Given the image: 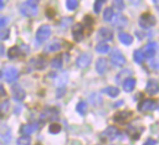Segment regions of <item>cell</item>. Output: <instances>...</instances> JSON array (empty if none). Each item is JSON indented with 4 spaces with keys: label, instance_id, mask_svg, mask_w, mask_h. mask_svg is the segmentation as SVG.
Segmentation results:
<instances>
[{
    "label": "cell",
    "instance_id": "obj_37",
    "mask_svg": "<svg viewBox=\"0 0 159 145\" xmlns=\"http://www.w3.org/2000/svg\"><path fill=\"white\" fill-rule=\"evenodd\" d=\"M83 21H84V25H88L89 27H91V25H92V24L94 22V21H93V19H92L91 16H86Z\"/></svg>",
    "mask_w": 159,
    "mask_h": 145
},
{
    "label": "cell",
    "instance_id": "obj_22",
    "mask_svg": "<svg viewBox=\"0 0 159 145\" xmlns=\"http://www.w3.org/2000/svg\"><path fill=\"white\" fill-rule=\"evenodd\" d=\"M103 92H104L107 95L112 97V98H114V97H118V94H119V90H118V88H117V87H113V86L106 87V88L103 89Z\"/></svg>",
    "mask_w": 159,
    "mask_h": 145
},
{
    "label": "cell",
    "instance_id": "obj_29",
    "mask_svg": "<svg viewBox=\"0 0 159 145\" xmlns=\"http://www.w3.org/2000/svg\"><path fill=\"white\" fill-rule=\"evenodd\" d=\"M51 67L52 68H61L62 67V58L58 56V57H55L52 61H51Z\"/></svg>",
    "mask_w": 159,
    "mask_h": 145
},
{
    "label": "cell",
    "instance_id": "obj_5",
    "mask_svg": "<svg viewBox=\"0 0 159 145\" xmlns=\"http://www.w3.org/2000/svg\"><path fill=\"white\" fill-rule=\"evenodd\" d=\"M4 77H5V79H6L7 82L12 83V82H15V81L17 79L19 72H17V69H16L14 66H9V67H6L5 71H4Z\"/></svg>",
    "mask_w": 159,
    "mask_h": 145
},
{
    "label": "cell",
    "instance_id": "obj_19",
    "mask_svg": "<svg viewBox=\"0 0 159 145\" xmlns=\"http://www.w3.org/2000/svg\"><path fill=\"white\" fill-rule=\"evenodd\" d=\"M31 64L36 68V69H43L46 67V63H45V59L42 57H36V58H32L31 59Z\"/></svg>",
    "mask_w": 159,
    "mask_h": 145
},
{
    "label": "cell",
    "instance_id": "obj_26",
    "mask_svg": "<svg viewBox=\"0 0 159 145\" xmlns=\"http://www.w3.org/2000/svg\"><path fill=\"white\" fill-rule=\"evenodd\" d=\"M133 59H134V62H137V63H142L143 59H144L143 52H142L140 50H135L134 53H133Z\"/></svg>",
    "mask_w": 159,
    "mask_h": 145
},
{
    "label": "cell",
    "instance_id": "obj_35",
    "mask_svg": "<svg viewBox=\"0 0 159 145\" xmlns=\"http://www.w3.org/2000/svg\"><path fill=\"white\" fill-rule=\"evenodd\" d=\"M103 2H104L103 0H97V1H94V6H93L94 12H99V11H101V7H102V4H103Z\"/></svg>",
    "mask_w": 159,
    "mask_h": 145
},
{
    "label": "cell",
    "instance_id": "obj_39",
    "mask_svg": "<svg viewBox=\"0 0 159 145\" xmlns=\"http://www.w3.org/2000/svg\"><path fill=\"white\" fill-rule=\"evenodd\" d=\"M26 5H30V6H37V1H32V0H27V1H24Z\"/></svg>",
    "mask_w": 159,
    "mask_h": 145
},
{
    "label": "cell",
    "instance_id": "obj_18",
    "mask_svg": "<svg viewBox=\"0 0 159 145\" xmlns=\"http://www.w3.org/2000/svg\"><path fill=\"white\" fill-rule=\"evenodd\" d=\"M112 21H113L112 24H113L114 26H117V27H123V26H125V25H127V17L120 16V15L113 16Z\"/></svg>",
    "mask_w": 159,
    "mask_h": 145
},
{
    "label": "cell",
    "instance_id": "obj_40",
    "mask_svg": "<svg viewBox=\"0 0 159 145\" xmlns=\"http://www.w3.org/2000/svg\"><path fill=\"white\" fill-rule=\"evenodd\" d=\"M157 143H155V140H153V139H148L147 141H145V144L144 145H155Z\"/></svg>",
    "mask_w": 159,
    "mask_h": 145
},
{
    "label": "cell",
    "instance_id": "obj_15",
    "mask_svg": "<svg viewBox=\"0 0 159 145\" xmlns=\"http://www.w3.org/2000/svg\"><path fill=\"white\" fill-rule=\"evenodd\" d=\"M37 129H39V125H37L36 123H29V124H25V125H22V128H21V131H22L24 134L29 135V134H32V133H35Z\"/></svg>",
    "mask_w": 159,
    "mask_h": 145
},
{
    "label": "cell",
    "instance_id": "obj_7",
    "mask_svg": "<svg viewBox=\"0 0 159 145\" xmlns=\"http://www.w3.org/2000/svg\"><path fill=\"white\" fill-rule=\"evenodd\" d=\"M20 11L24 16H35L37 14V6H30L22 2L20 6Z\"/></svg>",
    "mask_w": 159,
    "mask_h": 145
},
{
    "label": "cell",
    "instance_id": "obj_16",
    "mask_svg": "<svg viewBox=\"0 0 159 145\" xmlns=\"http://www.w3.org/2000/svg\"><path fill=\"white\" fill-rule=\"evenodd\" d=\"M96 69H97V72L99 74L106 73V71H107V61H106V58H98L97 59V62H96Z\"/></svg>",
    "mask_w": 159,
    "mask_h": 145
},
{
    "label": "cell",
    "instance_id": "obj_21",
    "mask_svg": "<svg viewBox=\"0 0 159 145\" xmlns=\"http://www.w3.org/2000/svg\"><path fill=\"white\" fill-rule=\"evenodd\" d=\"M118 37H119V41H120L122 43H124V45H130V43L133 42V36H132V35H129V33L120 32Z\"/></svg>",
    "mask_w": 159,
    "mask_h": 145
},
{
    "label": "cell",
    "instance_id": "obj_31",
    "mask_svg": "<svg viewBox=\"0 0 159 145\" xmlns=\"http://www.w3.org/2000/svg\"><path fill=\"white\" fill-rule=\"evenodd\" d=\"M86 109H87V104H86V102H80L78 104H77V107H76V110L80 113V114H84L86 113Z\"/></svg>",
    "mask_w": 159,
    "mask_h": 145
},
{
    "label": "cell",
    "instance_id": "obj_10",
    "mask_svg": "<svg viewBox=\"0 0 159 145\" xmlns=\"http://www.w3.org/2000/svg\"><path fill=\"white\" fill-rule=\"evenodd\" d=\"M11 90H12V97H14V99H15V100L21 102V100H24V99H25V90H24L19 84L12 86Z\"/></svg>",
    "mask_w": 159,
    "mask_h": 145
},
{
    "label": "cell",
    "instance_id": "obj_17",
    "mask_svg": "<svg viewBox=\"0 0 159 145\" xmlns=\"http://www.w3.org/2000/svg\"><path fill=\"white\" fill-rule=\"evenodd\" d=\"M134 87H135V79L134 78L129 77V78H125L123 81V89L125 92H132L134 89Z\"/></svg>",
    "mask_w": 159,
    "mask_h": 145
},
{
    "label": "cell",
    "instance_id": "obj_1",
    "mask_svg": "<svg viewBox=\"0 0 159 145\" xmlns=\"http://www.w3.org/2000/svg\"><path fill=\"white\" fill-rule=\"evenodd\" d=\"M51 35V27L48 25H41L36 31V42L42 43L45 42Z\"/></svg>",
    "mask_w": 159,
    "mask_h": 145
},
{
    "label": "cell",
    "instance_id": "obj_41",
    "mask_svg": "<svg viewBox=\"0 0 159 145\" xmlns=\"http://www.w3.org/2000/svg\"><path fill=\"white\" fill-rule=\"evenodd\" d=\"M4 95H6V92H5L4 87H2V86H0V97H4Z\"/></svg>",
    "mask_w": 159,
    "mask_h": 145
},
{
    "label": "cell",
    "instance_id": "obj_38",
    "mask_svg": "<svg viewBox=\"0 0 159 145\" xmlns=\"http://www.w3.org/2000/svg\"><path fill=\"white\" fill-rule=\"evenodd\" d=\"M6 21H7V19H6V17L0 16V29H1V27H4V26L6 25Z\"/></svg>",
    "mask_w": 159,
    "mask_h": 145
},
{
    "label": "cell",
    "instance_id": "obj_42",
    "mask_svg": "<svg viewBox=\"0 0 159 145\" xmlns=\"http://www.w3.org/2000/svg\"><path fill=\"white\" fill-rule=\"evenodd\" d=\"M2 7H4V1H1V0H0V10H1Z\"/></svg>",
    "mask_w": 159,
    "mask_h": 145
},
{
    "label": "cell",
    "instance_id": "obj_12",
    "mask_svg": "<svg viewBox=\"0 0 159 145\" xmlns=\"http://www.w3.org/2000/svg\"><path fill=\"white\" fill-rule=\"evenodd\" d=\"M84 36V29H83V25L81 24H76L75 27H73V38L75 41L80 42Z\"/></svg>",
    "mask_w": 159,
    "mask_h": 145
},
{
    "label": "cell",
    "instance_id": "obj_20",
    "mask_svg": "<svg viewBox=\"0 0 159 145\" xmlns=\"http://www.w3.org/2000/svg\"><path fill=\"white\" fill-rule=\"evenodd\" d=\"M118 134H119V131H118V129H117L116 126H108V128L106 129V131H104V135H106L107 138H109L111 140H113L114 138H117Z\"/></svg>",
    "mask_w": 159,
    "mask_h": 145
},
{
    "label": "cell",
    "instance_id": "obj_24",
    "mask_svg": "<svg viewBox=\"0 0 159 145\" xmlns=\"http://www.w3.org/2000/svg\"><path fill=\"white\" fill-rule=\"evenodd\" d=\"M113 16H114L113 9L112 7H106L104 11H103V20L104 21H112Z\"/></svg>",
    "mask_w": 159,
    "mask_h": 145
},
{
    "label": "cell",
    "instance_id": "obj_27",
    "mask_svg": "<svg viewBox=\"0 0 159 145\" xmlns=\"http://www.w3.org/2000/svg\"><path fill=\"white\" fill-rule=\"evenodd\" d=\"M60 48H61V43L57 42V41H52V42H50L48 46H47V51H50V52H56V51H58Z\"/></svg>",
    "mask_w": 159,
    "mask_h": 145
},
{
    "label": "cell",
    "instance_id": "obj_28",
    "mask_svg": "<svg viewBox=\"0 0 159 145\" xmlns=\"http://www.w3.org/2000/svg\"><path fill=\"white\" fill-rule=\"evenodd\" d=\"M89 102H91L92 105H99L101 102H102V99H101V97L97 93H92L89 95Z\"/></svg>",
    "mask_w": 159,
    "mask_h": 145
},
{
    "label": "cell",
    "instance_id": "obj_33",
    "mask_svg": "<svg viewBox=\"0 0 159 145\" xmlns=\"http://www.w3.org/2000/svg\"><path fill=\"white\" fill-rule=\"evenodd\" d=\"M48 130H50V133H51V134H57V133L61 130V125H60V124H57V123H53V124H51V125H50Z\"/></svg>",
    "mask_w": 159,
    "mask_h": 145
},
{
    "label": "cell",
    "instance_id": "obj_13",
    "mask_svg": "<svg viewBox=\"0 0 159 145\" xmlns=\"http://www.w3.org/2000/svg\"><path fill=\"white\" fill-rule=\"evenodd\" d=\"M98 36H99L102 40H104V42H106L107 40H112L113 32H112L108 27H101V29L98 30Z\"/></svg>",
    "mask_w": 159,
    "mask_h": 145
},
{
    "label": "cell",
    "instance_id": "obj_34",
    "mask_svg": "<svg viewBox=\"0 0 159 145\" xmlns=\"http://www.w3.org/2000/svg\"><path fill=\"white\" fill-rule=\"evenodd\" d=\"M66 6H67L68 10H75L78 6V1H76V0H67L66 1Z\"/></svg>",
    "mask_w": 159,
    "mask_h": 145
},
{
    "label": "cell",
    "instance_id": "obj_30",
    "mask_svg": "<svg viewBox=\"0 0 159 145\" xmlns=\"http://www.w3.org/2000/svg\"><path fill=\"white\" fill-rule=\"evenodd\" d=\"M16 143H17V145H30L31 140H30V138L27 135H24V136H20Z\"/></svg>",
    "mask_w": 159,
    "mask_h": 145
},
{
    "label": "cell",
    "instance_id": "obj_11",
    "mask_svg": "<svg viewBox=\"0 0 159 145\" xmlns=\"http://www.w3.org/2000/svg\"><path fill=\"white\" fill-rule=\"evenodd\" d=\"M155 107H157L155 100H153V99H144V100H142V102L139 103L138 109L145 112V110H153Z\"/></svg>",
    "mask_w": 159,
    "mask_h": 145
},
{
    "label": "cell",
    "instance_id": "obj_6",
    "mask_svg": "<svg viewBox=\"0 0 159 145\" xmlns=\"http://www.w3.org/2000/svg\"><path fill=\"white\" fill-rule=\"evenodd\" d=\"M145 92L149 95L157 94L159 92V82L155 81V79H149L148 83H147V87H145Z\"/></svg>",
    "mask_w": 159,
    "mask_h": 145
},
{
    "label": "cell",
    "instance_id": "obj_36",
    "mask_svg": "<svg viewBox=\"0 0 159 145\" xmlns=\"http://www.w3.org/2000/svg\"><path fill=\"white\" fill-rule=\"evenodd\" d=\"M114 7L120 11V10L124 9V2L123 1H114Z\"/></svg>",
    "mask_w": 159,
    "mask_h": 145
},
{
    "label": "cell",
    "instance_id": "obj_32",
    "mask_svg": "<svg viewBox=\"0 0 159 145\" xmlns=\"http://www.w3.org/2000/svg\"><path fill=\"white\" fill-rule=\"evenodd\" d=\"M20 48L19 47H11L10 50H9V52H7V55H9V57L10 58H14V57H17L20 53Z\"/></svg>",
    "mask_w": 159,
    "mask_h": 145
},
{
    "label": "cell",
    "instance_id": "obj_9",
    "mask_svg": "<svg viewBox=\"0 0 159 145\" xmlns=\"http://www.w3.org/2000/svg\"><path fill=\"white\" fill-rule=\"evenodd\" d=\"M133 116V113L130 112V110H125V112H118L114 116H113V120H116V121H118V123H120V124H123V123H125L128 119H130Z\"/></svg>",
    "mask_w": 159,
    "mask_h": 145
},
{
    "label": "cell",
    "instance_id": "obj_8",
    "mask_svg": "<svg viewBox=\"0 0 159 145\" xmlns=\"http://www.w3.org/2000/svg\"><path fill=\"white\" fill-rule=\"evenodd\" d=\"M157 52V43L155 42H149L144 46V50H143V55L144 57L147 58H153L154 55Z\"/></svg>",
    "mask_w": 159,
    "mask_h": 145
},
{
    "label": "cell",
    "instance_id": "obj_14",
    "mask_svg": "<svg viewBox=\"0 0 159 145\" xmlns=\"http://www.w3.org/2000/svg\"><path fill=\"white\" fill-rule=\"evenodd\" d=\"M41 118L42 119H51V120H53V119H56L57 118V110L55 109V108H47L42 114H41Z\"/></svg>",
    "mask_w": 159,
    "mask_h": 145
},
{
    "label": "cell",
    "instance_id": "obj_25",
    "mask_svg": "<svg viewBox=\"0 0 159 145\" xmlns=\"http://www.w3.org/2000/svg\"><path fill=\"white\" fill-rule=\"evenodd\" d=\"M96 51L98 52V53H106V52H108L109 51V46H108V43L107 42H99L97 46H96Z\"/></svg>",
    "mask_w": 159,
    "mask_h": 145
},
{
    "label": "cell",
    "instance_id": "obj_43",
    "mask_svg": "<svg viewBox=\"0 0 159 145\" xmlns=\"http://www.w3.org/2000/svg\"><path fill=\"white\" fill-rule=\"evenodd\" d=\"M0 77H1V72H0Z\"/></svg>",
    "mask_w": 159,
    "mask_h": 145
},
{
    "label": "cell",
    "instance_id": "obj_23",
    "mask_svg": "<svg viewBox=\"0 0 159 145\" xmlns=\"http://www.w3.org/2000/svg\"><path fill=\"white\" fill-rule=\"evenodd\" d=\"M10 138H11V134H10L9 129H6V131L4 130L2 133L0 131V143H1V144H9Z\"/></svg>",
    "mask_w": 159,
    "mask_h": 145
},
{
    "label": "cell",
    "instance_id": "obj_4",
    "mask_svg": "<svg viewBox=\"0 0 159 145\" xmlns=\"http://www.w3.org/2000/svg\"><path fill=\"white\" fill-rule=\"evenodd\" d=\"M92 62V53L89 52H84L82 53L77 59H76V64L78 68H86L89 66V63Z\"/></svg>",
    "mask_w": 159,
    "mask_h": 145
},
{
    "label": "cell",
    "instance_id": "obj_3",
    "mask_svg": "<svg viewBox=\"0 0 159 145\" xmlns=\"http://www.w3.org/2000/svg\"><path fill=\"white\" fill-rule=\"evenodd\" d=\"M139 25L143 29H149L155 25V17L152 14H143L139 19Z\"/></svg>",
    "mask_w": 159,
    "mask_h": 145
},
{
    "label": "cell",
    "instance_id": "obj_2",
    "mask_svg": "<svg viewBox=\"0 0 159 145\" xmlns=\"http://www.w3.org/2000/svg\"><path fill=\"white\" fill-rule=\"evenodd\" d=\"M111 62L114 64V66H117V67H120V66H123L124 63H125V57L123 56V53L119 51V50H113L112 52H111Z\"/></svg>",
    "mask_w": 159,
    "mask_h": 145
}]
</instances>
